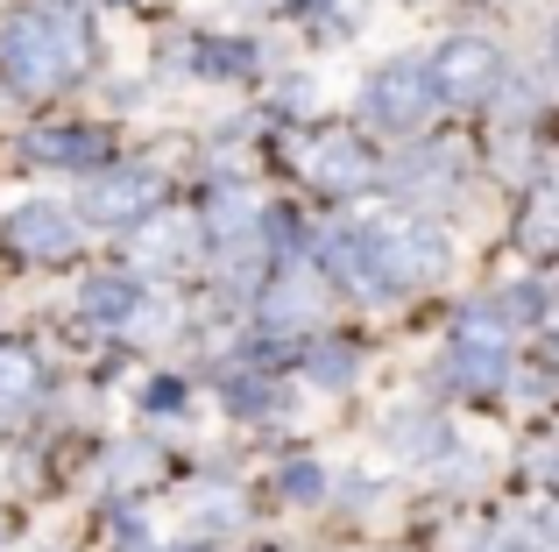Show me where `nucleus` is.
I'll return each instance as SVG.
<instances>
[{"instance_id": "6ab92c4d", "label": "nucleus", "mask_w": 559, "mask_h": 552, "mask_svg": "<svg viewBox=\"0 0 559 552\" xmlns=\"http://www.w3.org/2000/svg\"><path fill=\"white\" fill-rule=\"evenodd\" d=\"M496 552H546V545H538V539H503Z\"/></svg>"}, {"instance_id": "39448f33", "label": "nucleus", "mask_w": 559, "mask_h": 552, "mask_svg": "<svg viewBox=\"0 0 559 552\" xmlns=\"http://www.w3.org/2000/svg\"><path fill=\"white\" fill-rule=\"evenodd\" d=\"M0 249L22 255V263H64V255L79 249V220H71L57 199H28V206L8 213V227H0Z\"/></svg>"}, {"instance_id": "4468645a", "label": "nucleus", "mask_w": 559, "mask_h": 552, "mask_svg": "<svg viewBox=\"0 0 559 552\" xmlns=\"http://www.w3.org/2000/svg\"><path fill=\"white\" fill-rule=\"evenodd\" d=\"M518 241H524V249H559V192H538V199H532Z\"/></svg>"}, {"instance_id": "6e6552de", "label": "nucleus", "mask_w": 559, "mask_h": 552, "mask_svg": "<svg viewBox=\"0 0 559 552\" xmlns=\"http://www.w3.org/2000/svg\"><path fill=\"white\" fill-rule=\"evenodd\" d=\"M199 249H205L199 220H191V213H170V206L142 213L135 235H128V263H142V269H185V263H199Z\"/></svg>"}, {"instance_id": "9b49d317", "label": "nucleus", "mask_w": 559, "mask_h": 552, "mask_svg": "<svg viewBox=\"0 0 559 552\" xmlns=\"http://www.w3.org/2000/svg\"><path fill=\"white\" fill-rule=\"evenodd\" d=\"M79 312L93 319V326H128V319L142 312V290L128 284V276H93V284L79 290Z\"/></svg>"}, {"instance_id": "1a4fd4ad", "label": "nucleus", "mask_w": 559, "mask_h": 552, "mask_svg": "<svg viewBox=\"0 0 559 552\" xmlns=\"http://www.w3.org/2000/svg\"><path fill=\"white\" fill-rule=\"evenodd\" d=\"M156 199H164V178H156L150 164H121V170H99V178L85 184L79 206L93 213V220L121 227V220H142V213H156Z\"/></svg>"}, {"instance_id": "f257e3e1", "label": "nucleus", "mask_w": 559, "mask_h": 552, "mask_svg": "<svg viewBox=\"0 0 559 552\" xmlns=\"http://www.w3.org/2000/svg\"><path fill=\"white\" fill-rule=\"evenodd\" d=\"M326 263L341 284H355L361 298H404V290L432 284L447 263V235L425 227L418 213H369L347 235H333Z\"/></svg>"}, {"instance_id": "f03ea898", "label": "nucleus", "mask_w": 559, "mask_h": 552, "mask_svg": "<svg viewBox=\"0 0 559 552\" xmlns=\"http://www.w3.org/2000/svg\"><path fill=\"white\" fill-rule=\"evenodd\" d=\"M93 64V28L71 8H22L0 36V71L14 93H64L71 79H85Z\"/></svg>"}, {"instance_id": "20e7f679", "label": "nucleus", "mask_w": 559, "mask_h": 552, "mask_svg": "<svg viewBox=\"0 0 559 552\" xmlns=\"http://www.w3.org/2000/svg\"><path fill=\"white\" fill-rule=\"evenodd\" d=\"M432 85L453 107H481L489 93H503V50L481 43V36H453L447 50L432 57Z\"/></svg>"}, {"instance_id": "2eb2a0df", "label": "nucleus", "mask_w": 559, "mask_h": 552, "mask_svg": "<svg viewBox=\"0 0 559 552\" xmlns=\"http://www.w3.org/2000/svg\"><path fill=\"white\" fill-rule=\"evenodd\" d=\"M36 389V355L28 347H0V397H28Z\"/></svg>"}, {"instance_id": "a211bd4d", "label": "nucleus", "mask_w": 559, "mask_h": 552, "mask_svg": "<svg viewBox=\"0 0 559 552\" xmlns=\"http://www.w3.org/2000/svg\"><path fill=\"white\" fill-rule=\"evenodd\" d=\"M347 375H355V355H319V383H347Z\"/></svg>"}, {"instance_id": "0eeeda50", "label": "nucleus", "mask_w": 559, "mask_h": 552, "mask_svg": "<svg viewBox=\"0 0 559 552\" xmlns=\"http://www.w3.org/2000/svg\"><path fill=\"white\" fill-rule=\"evenodd\" d=\"M298 170H305V178H312L326 199H347V192H361V184L376 178V156H369V142L326 128V135H312V142L298 149Z\"/></svg>"}, {"instance_id": "9d476101", "label": "nucleus", "mask_w": 559, "mask_h": 552, "mask_svg": "<svg viewBox=\"0 0 559 552\" xmlns=\"http://www.w3.org/2000/svg\"><path fill=\"white\" fill-rule=\"evenodd\" d=\"M262 319H270L276 333L319 326V319H326V276H319L312 263H290V269L270 284V298H262Z\"/></svg>"}, {"instance_id": "f8f14e48", "label": "nucleus", "mask_w": 559, "mask_h": 552, "mask_svg": "<svg viewBox=\"0 0 559 552\" xmlns=\"http://www.w3.org/2000/svg\"><path fill=\"white\" fill-rule=\"evenodd\" d=\"M114 142L99 135V128H43V135H28V156H43V164H99Z\"/></svg>"}, {"instance_id": "ddd939ff", "label": "nucleus", "mask_w": 559, "mask_h": 552, "mask_svg": "<svg viewBox=\"0 0 559 552\" xmlns=\"http://www.w3.org/2000/svg\"><path fill=\"white\" fill-rule=\"evenodd\" d=\"M453 178H461V164H453L447 149H411L404 164H396V184H404V199H432V192H447Z\"/></svg>"}, {"instance_id": "dca6fc26", "label": "nucleus", "mask_w": 559, "mask_h": 552, "mask_svg": "<svg viewBox=\"0 0 559 552\" xmlns=\"http://www.w3.org/2000/svg\"><path fill=\"white\" fill-rule=\"evenodd\" d=\"M390 446H396V454H404V446H411V454H432V446H439V425H432V418H396V425H390Z\"/></svg>"}, {"instance_id": "aec40b11", "label": "nucleus", "mask_w": 559, "mask_h": 552, "mask_svg": "<svg viewBox=\"0 0 559 552\" xmlns=\"http://www.w3.org/2000/svg\"><path fill=\"white\" fill-rule=\"evenodd\" d=\"M552 57H559V36H552Z\"/></svg>"}, {"instance_id": "7ed1b4c3", "label": "nucleus", "mask_w": 559, "mask_h": 552, "mask_svg": "<svg viewBox=\"0 0 559 552\" xmlns=\"http://www.w3.org/2000/svg\"><path fill=\"white\" fill-rule=\"evenodd\" d=\"M361 107H369L376 128H390V135H411V128L425 121V113L439 107V85H432V64H382L369 79V93H361Z\"/></svg>"}, {"instance_id": "f3484780", "label": "nucleus", "mask_w": 559, "mask_h": 552, "mask_svg": "<svg viewBox=\"0 0 559 552\" xmlns=\"http://www.w3.org/2000/svg\"><path fill=\"white\" fill-rule=\"evenodd\" d=\"M284 489H290L298 503H312V496H319V468H312V460H298V468H284Z\"/></svg>"}, {"instance_id": "423d86ee", "label": "nucleus", "mask_w": 559, "mask_h": 552, "mask_svg": "<svg viewBox=\"0 0 559 552\" xmlns=\"http://www.w3.org/2000/svg\"><path fill=\"white\" fill-rule=\"evenodd\" d=\"M503 369H510V326L489 312H467L461 333H453V355H447V383L453 389H489Z\"/></svg>"}]
</instances>
